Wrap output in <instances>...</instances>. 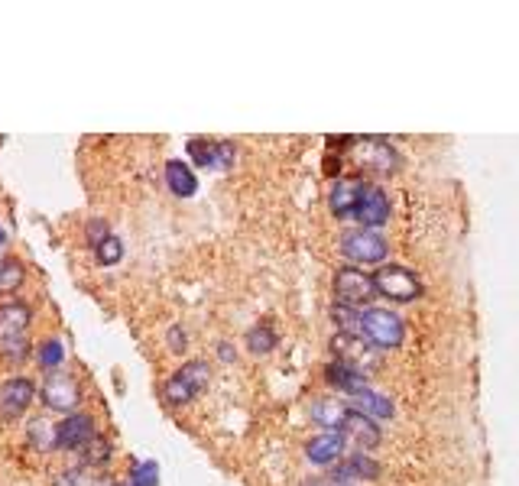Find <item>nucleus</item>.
Wrapping results in <instances>:
<instances>
[{
    "label": "nucleus",
    "instance_id": "nucleus-1",
    "mask_svg": "<svg viewBox=\"0 0 519 486\" xmlns=\"http://www.w3.org/2000/svg\"><path fill=\"white\" fill-rule=\"evenodd\" d=\"M374 286H377V295L393 302H416L422 295L419 279L412 276L406 266H380L374 273Z\"/></svg>",
    "mask_w": 519,
    "mask_h": 486
},
{
    "label": "nucleus",
    "instance_id": "nucleus-2",
    "mask_svg": "<svg viewBox=\"0 0 519 486\" xmlns=\"http://www.w3.org/2000/svg\"><path fill=\"white\" fill-rule=\"evenodd\" d=\"M208 376H211V367L205 360H192V363H185V367L172 376V380L166 383V402L172 405H185V402H192L198 393L205 389L208 383Z\"/></svg>",
    "mask_w": 519,
    "mask_h": 486
},
{
    "label": "nucleus",
    "instance_id": "nucleus-3",
    "mask_svg": "<svg viewBox=\"0 0 519 486\" xmlns=\"http://www.w3.org/2000/svg\"><path fill=\"white\" fill-rule=\"evenodd\" d=\"M361 331L367 341L377 347H396L403 341V321L393 312H383V308H367V312H361Z\"/></svg>",
    "mask_w": 519,
    "mask_h": 486
},
{
    "label": "nucleus",
    "instance_id": "nucleus-4",
    "mask_svg": "<svg viewBox=\"0 0 519 486\" xmlns=\"http://www.w3.org/2000/svg\"><path fill=\"white\" fill-rule=\"evenodd\" d=\"M341 250H344V256H348V260H354V263H380L383 256L390 253L387 240H383L377 231H367V227H361V231L344 234Z\"/></svg>",
    "mask_w": 519,
    "mask_h": 486
},
{
    "label": "nucleus",
    "instance_id": "nucleus-5",
    "mask_svg": "<svg viewBox=\"0 0 519 486\" xmlns=\"http://www.w3.org/2000/svg\"><path fill=\"white\" fill-rule=\"evenodd\" d=\"M335 295L341 305H367L377 295V286H374V279L361 273V269L344 266L335 276Z\"/></svg>",
    "mask_w": 519,
    "mask_h": 486
},
{
    "label": "nucleus",
    "instance_id": "nucleus-6",
    "mask_svg": "<svg viewBox=\"0 0 519 486\" xmlns=\"http://www.w3.org/2000/svg\"><path fill=\"white\" fill-rule=\"evenodd\" d=\"M30 402H33V380H26V376H13V380L0 386V418L4 422L20 418L30 409Z\"/></svg>",
    "mask_w": 519,
    "mask_h": 486
},
{
    "label": "nucleus",
    "instance_id": "nucleus-7",
    "mask_svg": "<svg viewBox=\"0 0 519 486\" xmlns=\"http://www.w3.org/2000/svg\"><path fill=\"white\" fill-rule=\"evenodd\" d=\"M354 221H361L367 231H374V227H383L390 221V201L377 185L364 182L361 201H357V208H354Z\"/></svg>",
    "mask_w": 519,
    "mask_h": 486
},
{
    "label": "nucleus",
    "instance_id": "nucleus-8",
    "mask_svg": "<svg viewBox=\"0 0 519 486\" xmlns=\"http://www.w3.org/2000/svg\"><path fill=\"white\" fill-rule=\"evenodd\" d=\"M338 431L344 435V441H354L361 451H364V448H377V444H380V428H377V422H374L370 415L357 412V409L344 412Z\"/></svg>",
    "mask_w": 519,
    "mask_h": 486
},
{
    "label": "nucleus",
    "instance_id": "nucleus-9",
    "mask_svg": "<svg viewBox=\"0 0 519 486\" xmlns=\"http://www.w3.org/2000/svg\"><path fill=\"white\" fill-rule=\"evenodd\" d=\"M95 441V422L88 415H72L56 431V448L59 451H85Z\"/></svg>",
    "mask_w": 519,
    "mask_h": 486
},
{
    "label": "nucleus",
    "instance_id": "nucleus-10",
    "mask_svg": "<svg viewBox=\"0 0 519 486\" xmlns=\"http://www.w3.org/2000/svg\"><path fill=\"white\" fill-rule=\"evenodd\" d=\"M189 156L198 169H228L234 162V146L215 140H189Z\"/></svg>",
    "mask_w": 519,
    "mask_h": 486
},
{
    "label": "nucleus",
    "instance_id": "nucleus-11",
    "mask_svg": "<svg viewBox=\"0 0 519 486\" xmlns=\"http://www.w3.org/2000/svg\"><path fill=\"white\" fill-rule=\"evenodd\" d=\"M361 192H364L361 179L338 182L335 188H331V195H328L331 214H335V218H354V208H357V201H361Z\"/></svg>",
    "mask_w": 519,
    "mask_h": 486
},
{
    "label": "nucleus",
    "instance_id": "nucleus-12",
    "mask_svg": "<svg viewBox=\"0 0 519 486\" xmlns=\"http://www.w3.org/2000/svg\"><path fill=\"white\" fill-rule=\"evenodd\" d=\"M328 383L331 386H338V389H344V393H348L351 399L354 396H361L364 389H367V376L361 373V370H354V367H348V363H341V360H335V363H328Z\"/></svg>",
    "mask_w": 519,
    "mask_h": 486
},
{
    "label": "nucleus",
    "instance_id": "nucleus-13",
    "mask_svg": "<svg viewBox=\"0 0 519 486\" xmlns=\"http://www.w3.org/2000/svg\"><path fill=\"white\" fill-rule=\"evenodd\" d=\"M344 435L335 428V431H325V435H318L315 441H309V461L312 464H335L338 457L344 454Z\"/></svg>",
    "mask_w": 519,
    "mask_h": 486
},
{
    "label": "nucleus",
    "instance_id": "nucleus-14",
    "mask_svg": "<svg viewBox=\"0 0 519 486\" xmlns=\"http://www.w3.org/2000/svg\"><path fill=\"white\" fill-rule=\"evenodd\" d=\"M46 402L52 405V409H75L78 405V386L72 376H65V373H56V376H49V383H46Z\"/></svg>",
    "mask_w": 519,
    "mask_h": 486
},
{
    "label": "nucleus",
    "instance_id": "nucleus-15",
    "mask_svg": "<svg viewBox=\"0 0 519 486\" xmlns=\"http://www.w3.org/2000/svg\"><path fill=\"white\" fill-rule=\"evenodd\" d=\"M331 347L338 350V360L348 363V367H354V370H364L367 363H370V350H367V344L357 341L354 334H338L335 341H331Z\"/></svg>",
    "mask_w": 519,
    "mask_h": 486
},
{
    "label": "nucleus",
    "instance_id": "nucleus-16",
    "mask_svg": "<svg viewBox=\"0 0 519 486\" xmlns=\"http://www.w3.org/2000/svg\"><path fill=\"white\" fill-rule=\"evenodd\" d=\"M166 185H169V192L179 195V198H192L198 192L195 172L185 166V162H179V159L166 162Z\"/></svg>",
    "mask_w": 519,
    "mask_h": 486
},
{
    "label": "nucleus",
    "instance_id": "nucleus-17",
    "mask_svg": "<svg viewBox=\"0 0 519 486\" xmlns=\"http://www.w3.org/2000/svg\"><path fill=\"white\" fill-rule=\"evenodd\" d=\"M354 402H357V412H364V415H377V418L393 415V402L387 396L374 393V389H364L361 396H354Z\"/></svg>",
    "mask_w": 519,
    "mask_h": 486
},
{
    "label": "nucleus",
    "instance_id": "nucleus-18",
    "mask_svg": "<svg viewBox=\"0 0 519 486\" xmlns=\"http://www.w3.org/2000/svg\"><path fill=\"white\" fill-rule=\"evenodd\" d=\"M273 344H276V334L266 331V324H257V328L247 334V347L254 350V354H266Z\"/></svg>",
    "mask_w": 519,
    "mask_h": 486
},
{
    "label": "nucleus",
    "instance_id": "nucleus-19",
    "mask_svg": "<svg viewBox=\"0 0 519 486\" xmlns=\"http://www.w3.org/2000/svg\"><path fill=\"white\" fill-rule=\"evenodd\" d=\"M95 250H98V260H101L104 266H111V263H117V260L124 256V247H121V240H117V237L101 240Z\"/></svg>",
    "mask_w": 519,
    "mask_h": 486
},
{
    "label": "nucleus",
    "instance_id": "nucleus-20",
    "mask_svg": "<svg viewBox=\"0 0 519 486\" xmlns=\"http://www.w3.org/2000/svg\"><path fill=\"white\" fill-rule=\"evenodd\" d=\"M156 474H159L156 464L146 461V464H140L137 470H133V480H130V486H156Z\"/></svg>",
    "mask_w": 519,
    "mask_h": 486
}]
</instances>
